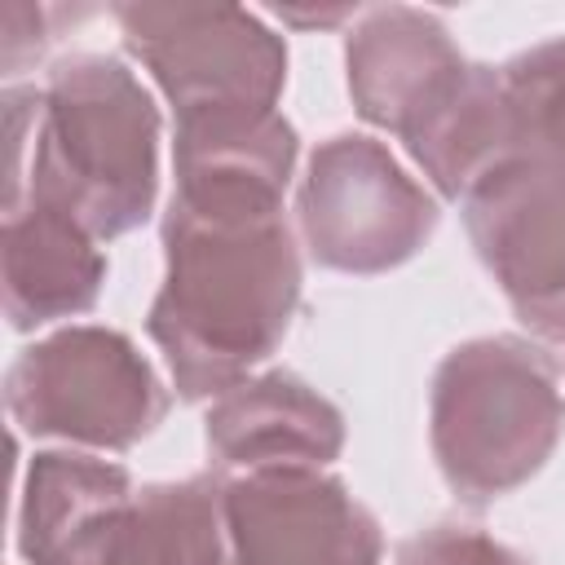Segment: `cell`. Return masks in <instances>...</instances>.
I'll list each match as a JSON object with an SVG mask.
<instances>
[{
	"label": "cell",
	"mask_w": 565,
	"mask_h": 565,
	"mask_svg": "<svg viewBox=\"0 0 565 565\" xmlns=\"http://www.w3.org/2000/svg\"><path fill=\"white\" fill-rule=\"evenodd\" d=\"M18 552L26 565H225V477L137 486L93 450H40L22 472Z\"/></svg>",
	"instance_id": "cell-2"
},
{
	"label": "cell",
	"mask_w": 565,
	"mask_h": 565,
	"mask_svg": "<svg viewBox=\"0 0 565 565\" xmlns=\"http://www.w3.org/2000/svg\"><path fill=\"white\" fill-rule=\"evenodd\" d=\"M49 13L40 4H4V71H22L26 57H40V49L49 44L44 35Z\"/></svg>",
	"instance_id": "cell-17"
},
{
	"label": "cell",
	"mask_w": 565,
	"mask_h": 565,
	"mask_svg": "<svg viewBox=\"0 0 565 565\" xmlns=\"http://www.w3.org/2000/svg\"><path fill=\"white\" fill-rule=\"evenodd\" d=\"M225 565H380L384 534L366 503L322 468L225 477Z\"/></svg>",
	"instance_id": "cell-9"
},
{
	"label": "cell",
	"mask_w": 565,
	"mask_h": 565,
	"mask_svg": "<svg viewBox=\"0 0 565 565\" xmlns=\"http://www.w3.org/2000/svg\"><path fill=\"white\" fill-rule=\"evenodd\" d=\"M393 565H530L516 547L468 525H433L397 547Z\"/></svg>",
	"instance_id": "cell-16"
},
{
	"label": "cell",
	"mask_w": 565,
	"mask_h": 565,
	"mask_svg": "<svg viewBox=\"0 0 565 565\" xmlns=\"http://www.w3.org/2000/svg\"><path fill=\"white\" fill-rule=\"evenodd\" d=\"M344 450V415L296 371H265L230 388L207 411L212 472L327 468Z\"/></svg>",
	"instance_id": "cell-12"
},
{
	"label": "cell",
	"mask_w": 565,
	"mask_h": 565,
	"mask_svg": "<svg viewBox=\"0 0 565 565\" xmlns=\"http://www.w3.org/2000/svg\"><path fill=\"white\" fill-rule=\"evenodd\" d=\"M296 225L322 269L384 274L437 230V199L366 132H340L309 154Z\"/></svg>",
	"instance_id": "cell-6"
},
{
	"label": "cell",
	"mask_w": 565,
	"mask_h": 565,
	"mask_svg": "<svg viewBox=\"0 0 565 565\" xmlns=\"http://www.w3.org/2000/svg\"><path fill=\"white\" fill-rule=\"evenodd\" d=\"M0 278L9 327L35 331L97 305L106 282V252L75 216L40 199H22L4 207Z\"/></svg>",
	"instance_id": "cell-13"
},
{
	"label": "cell",
	"mask_w": 565,
	"mask_h": 565,
	"mask_svg": "<svg viewBox=\"0 0 565 565\" xmlns=\"http://www.w3.org/2000/svg\"><path fill=\"white\" fill-rule=\"evenodd\" d=\"M512 128V159L565 168V35L499 66Z\"/></svg>",
	"instance_id": "cell-15"
},
{
	"label": "cell",
	"mask_w": 565,
	"mask_h": 565,
	"mask_svg": "<svg viewBox=\"0 0 565 565\" xmlns=\"http://www.w3.org/2000/svg\"><path fill=\"white\" fill-rule=\"evenodd\" d=\"M4 406L13 428L35 441L124 455L159 428L168 388L124 331L71 322L13 358Z\"/></svg>",
	"instance_id": "cell-5"
},
{
	"label": "cell",
	"mask_w": 565,
	"mask_h": 565,
	"mask_svg": "<svg viewBox=\"0 0 565 565\" xmlns=\"http://www.w3.org/2000/svg\"><path fill=\"white\" fill-rule=\"evenodd\" d=\"M565 433L556 358L525 335H481L450 349L428 393V446L463 503L525 486Z\"/></svg>",
	"instance_id": "cell-4"
},
{
	"label": "cell",
	"mask_w": 565,
	"mask_h": 565,
	"mask_svg": "<svg viewBox=\"0 0 565 565\" xmlns=\"http://www.w3.org/2000/svg\"><path fill=\"white\" fill-rule=\"evenodd\" d=\"M159 190V106L110 53L62 57L31 132V163L4 207L40 199L75 216L97 243L137 230Z\"/></svg>",
	"instance_id": "cell-3"
},
{
	"label": "cell",
	"mask_w": 565,
	"mask_h": 565,
	"mask_svg": "<svg viewBox=\"0 0 565 565\" xmlns=\"http://www.w3.org/2000/svg\"><path fill=\"white\" fill-rule=\"evenodd\" d=\"M344 66L358 115L402 137L468 71V57L437 13L380 4L358 13V26L344 44Z\"/></svg>",
	"instance_id": "cell-11"
},
{
	"label": "cell",
	"mask_w": 565,
	"mask_h": 565,
	"mask_svg": "<svg viewBox=\"0 0 565 565\" xmlns=\"http://www.w3.org/2000/svg\"><path fill=\"white\" fill-rule=\"evenodd\" d=\"M296 128L282 110H199L177 119L172 203L194 212H282Z\"/></svg>",
	"instance_id": "cell-10"
},
{
	"label": "cell",
	"mask_w": 565,
	"mask_h": 565,
	"mask_svg": "<svg viewBox=\"0 0 565 565\" xmlns=\"http://www.w3.org/2000/svg\"><path fill=\"white\" fill-rule=\"evenodd\" d=\"M110 13L177 119L199 110H278L287 49L256 13L234 4H115Z\"/></svg>",
	"instance_id": "cell-7"
},
{
	"label": "cell",
	"mask_w": 565,
	"mask_h": 565,
	"mask_svg": "<svg viewBox=\"0 0 565 565\" xmlns=\"http://www.w3.org/2000/svg\"><path fill=\"white\" fill-rule=\"evenodd\" d=\"M300 305V247L282 212L168 203L163 282L146 313L172 388L216 402L282 344Z\"/></svg>",
	"instance_id": "cell-1"
},
{
	"label": "cell",
	"mask_w": 565,
	"mask_h": 565,
	"mask_svg": "<svg viewBox=\"0 0 565 565\" xmlns=\"http://www.w3.org/2000/svg\"><path fill=\"white\" fill-rule=\"evenodd\" d=\"M402 146L441 199L463 203L499 163L512 159L499 66L468 62V71L441 93V102L402 132Z\"/></svg>",
	"instance_id": "cell-14"
},
{
	"label": "cell",
	"mask_w": 565,
	"mask_h": 565,
	"mask_svg": "<svg viewBox=\"0 0 565 565\" xmlns=\"http://www.w3.org/2000/svg\"><path fill=\"white\" fill-rule=\"evenodd\" d=\"M459 207L512 313L543 340H565V168L508 159Z\"/></svg>",
	"instance_id": "cell-8"
}]
</instances>
